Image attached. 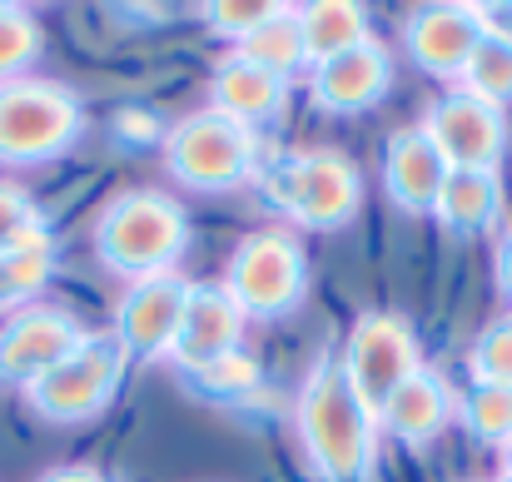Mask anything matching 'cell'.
<instances>
[{"mask_svg": "<svg viewBox=\"0 0 512 482\" xmlns=\"http://www.w3.org/2000/svg\"><path fill=\"white\" fill-rule=\"evenodd\" d=\"M244 309L229 299L224 284H189V299H184V314L174 328L170 358L184 373H204L209 363L239 353V338H244Z\"/></svg>", "mask_w": 512, "mask_h": 482, "instance_id": "13", "label": "cell"}, {"mask_svg": "<svg viewBox=\"0 0 512 482\" xmlns=\"http://www.w3.org/2000/svg\"><path fill=\"white\" fill-rule=\"evenodd\" d=\"M448 179V164L428 145L423 130H398L383 150V189L403 214H433V199Z\"/></svg>", "mask_w": 512, "mask_h": 482, "instance_id": "17", "label": "cell"}, {"mask_svg": "<svg viewBox=\"0 0 512 482\" xmlns=\"http://www.w3.org/2000/svg\"><path fill=\"white\" fill-rule=\"evenodd\" d=\"M393 90V55L378 40H363L334 60L314 65L309 95L324 115H363Z\"/></svg>", "mask_w": 512, "mask_h": 482, "instance_id": "14", "label": "cell"}, {"mask_svg": "<svg viewBox=\"0 0 512 482\" xmlns=\"http://www.w3.org/2000/svg\"><path fill=\"white\" fill-rule=\"evenodd\" d=\"M458 418V393L438 368H418L378 413V433H388L403 448H428L443 438V428Z\"/></svg>", "mask_w": 512, "mask_h": 482, "instance_id": "15", "label": "cell"}, {"mask_svg": "<svg viewBox=\"0 0 512 482\" xmlns=\"http://www.w3.org/2000/svg\"><path fill=\"white\" fill-rule=\"evenodd\" d=\"M35 482H110L95 463H65V468H50V473H40Z\"/></svg>", "mask_w": 512, "mask_h": 482, "instance_id": "30", "label": "cell"}, {"mask_svg": "<svg viewBox=\"0 0 512 482\" xmlns=\"http://www.w3.org/2000/svg\"><path fill=\"white\" fill-rule=\"evenodd\" d=\"M299 443L324 482H368L378 463V418L358 403L339 353H324L294 403Z\"/></svg>", "mask_w": 512, "mask_h": 482, "instance_id": "1", "label": "cell"}, {"mask_svg": "<svg viewBox=\"0 0 512 482\" xmlns=\"http://www.w3.org/2000/svg\"><path fill=\"white\" fill-rule=\"evenodd\" d=\"M458 423L488 443V448H508L512 443V388L503 383H473L458 398Z\"/></svg>", "mask_w": 512, "mask_h": 482, "instance_id": "22", "label": "cell"}, {"mask_svg": "<svg viewBox=\"0 0 512 482\" xmlns=\"http://www.w3.org/2000/svg\"><path fill=\"white\" fill-rule=\"evenodd\" d=\"M85 130L80 95L60 80L20 75L0 85V164L60 160Z\"/></svg>", "mask_w": 512, "mask_h": 482, "instance_id": "3", "label": "cell"}, {"mask_svg": "<svg viewBox=\"0 0 512 482\" xmlns=\"http://www.w3.org/2000/svg\"><path fill=\"white\" fill-rule=\"evenodd\" d=\"M493 284H498V294L512 304V224L498 234V254H493Z\"/></svg>", "mask_w": 512, "mask_h": 482, "instance_id": "29", "label": "cell"}, {"mask_svg": "<svg viewBox=\"0 0 512 482\" xmlns=\"http://www.w3.org/2000/svg\"><path fill=\"white\" fill-rule=\"evenodd\" d=\"M468 373H473V383H503V388H512V314L493 319L473 338Z\"/></svg>", "mask_w": 512, "mask_h": 482, "instance_id": "25", "label": "cell"}, {"mask_svg": "<svg viewBox=\"0 0 512 482\" xmlns=\"http://www.w3.org/2000/svg\"><path fill=\"white\" fill-rule=\"evenodd\" d=\"M259 164V135L249 125H234L214 110H194L165 135V169L174 184L189 189H234Z\"/></svg>", "mask_w": 512, "mask_h": 482, "instance_id": "6", "label": "cell"}, {"mask_svg": "<svg viewBox=\"0 0 512 482\" xmlns=\"http://www.w3.org/2000/svg\"><path fill=\"white\" fill-rule=\"evenodd\" d=\"M279 10H284L279 0H214V5H204V25L239 50V45H244L259 25H269Z\"/></svg>", "mask_w": 512, "mask_h": 482, "instance_id": "26", "label": "cell"}, {"mask_svg": "<svg viewBox=\"0 0 512 482\" xmlns=\"http://www.w3.org/2000/svg\"><path fill=\"white\" fill-rule=\"evenodd\" d=\"M184 299H189V279H184L179 269L135 279V284L120 294V309H115V338H120L125 358H140V363L170 358Z\"/></svg>", "mask_w": 512, "mask_h": 482, "instance_id": "11", "label": "cell"}, {"mask_svg": "<svg viewBox=\"0 0 512 482\" xmlns=\"http://www.w3.org/2000/svg\"><path fill=\"white\" fill-rule=\"evenodd\" d=\"M294 15H299V35H304L309 65H324V60H334L343 50L373 40L368 10L353 5V0H314V5H304V10H294Z\"/></svg>", "mask_w": 512, "mask_h": 482, "instance_id": "19", "label": "cell"}, {"mask_svg": "<svg viewBox=\"0 0 512 482\" xmlns=\"http://www.w3.org/2000/svg\"><path fill=\"white\" fill-rule=\"evenodd\" d=\"M254 383H259V368H254V358H244V353H229V358H219V363H209V368L199 373V388L214 393V398H239V393H249Z\"/></svg>", "mask_w": 512, "mask_h": 482, "instance_id": "28", "label": "cell"}, {"mask_svg": "<svg viewBox=\"0 0 512 482\" xmlns=\"http://www.w3.org/2000/svg\"><path fill=\"white\" fill-rule=\"evenodd\" d=\"M234 55L249 60V65H259V70H269V75H279V80H294V75L309 65L304 35H299V15L284 5V10H279L269 25H259Z\"/></svg>", "mask_w": 512, "mask_h": 482, "instance_id": "21", "label": "cell"}, {"mask_svg": "<svg viewBox=\"0 0 512 482\" xmlns=\"http://www.w3.org/2000/svg\"><path fill=\"white\" fill-rule=\"evenodd\" d=\"M284 105H289V80H279V75H269V70L249 65V60H239L234 50L219 60V70L209 80V110L214 115L254 130V125L284 115Z\"/></svg>", "mask_w": 512, "mask_h": 482, "instance_id": "16", "label": "cell"}, {"mask_svg": "<svg viewBox=\"0 0 512 482\" xmlns=\"http://www.w3.org/2000/svg\"><path fill=\"white\" fill-rule=\"evenodd\" d=\"M478 45H483V25L473 5H418L403 20V50L433 80L458 85Z\"/></svg>", "mask_w": 512, "mask_h": 482, "instance_id": "12", "label": "cell"}, {"mask_svg": "<svg viewBox=\"0 0 512 482\" xmlns=\"http://www.w3.org/2000/svg\"><path fill=\"white\" fill-rule=\"evenodd\" d=\"M40 229H45V219H40L35 199H30L20 184H5V179H0V254L15 249V244H25V239L40 234Z\"/></svg>", "mask_w": 512, "mask_h": 482, "instance_id": "27", "label": "cell"}, {"mask_svg": "<svg viewBox=\"0 0 512 482\" xmlns=\"http://www.w3.org/2000/svg\"><path fill=\"white\" fill-rule=\"evenodd\" d=\"M493 482H508V478H493Z\"/></svg>", "mask_w": 512, "mask_h": 482, "instance_id": "32", "label": "cell"}, {"mask_svg": "<svg viewBox=\"0 0 512 482\" xmlns=\"http://www.w3.org/2000/svg\"><path fill=\"white\" fill-rule=\"evenodd\" d=\"M50 274H55V239H50V229L30 234L15 249H5L0 254V309L15 314V309L35 304L40 289L50 284Z\"/></svg>", "mask_w": 512, "mask_h": 482, "instance_id": "20", "label": "cell"}, {"mask_svg": "<svg viewBox=\"0 0 512 482\" xmlns=\"http://www.w3.org/2000/svg\"><path fill=\"white\" fill-rule=\"evenodd\" d=\"M189 249V219L184 204L165 189H120L95 224V254L120 279H150L170 274L179 254Z\"/></svg>", "mask_w": 512, "mask_h": 482, "instance_id": "2", "label": "cell"}, {"mask_svg": "<svg viewBox=\"0 0 512 482\" xmlns=\"http://www.w3.org/2000/svg\"><path fill=\"white\" fill-rule=\"evenodd\" d=\"M453 90H468V95H478L493 110H508L512 105V45L508 40H488L483 35V45L473 50V60H468V70H463V80Z\"/></svg>", "mask_w": 512, "mask_h": 482, "instance_id": "23", "label": "cell"}, {"mask_svg": "<svg viewBox=\"0 0 512 482\" xmlns=\"http://www.w3.org/2000/svg\"><path fill=\"white\" fill-rule=\"evenodd\" d=\"M80 338H85V328L55 304H25V309L5 314V323H0V383L25 393L60 358H70Z\"/></svg>", "mask_w": 512, "mask_h": 482, "instance_id": "10", "label": "cell"}, {"mask_svg": "<svg viewBox=\"0 0 512 482\" xmlns=\"http://www.w3.org/2000/svg\"><path fill=\"white\" fill-rule=\"evenodd\" d=\"M428 145L438 150V160L448 169H483V174H498V164L508 160V110H493L483 105L478 95L468 90H448L428 105L423 125Z\"/></svg>", "mask_w": 512, "mask_h": 482, "instance_id": "9", "label": "cell"}, {"mask_svg": "<svg viewBox=\"0 0 512 482\" xmlns=\"http://www.w3.org/2000/svg\"><path fill=\"white\" fill-rule=\"evenodd\" d=\"M45 50V30L25 5H0V85L20 80Z\"/></svg>", "mask_w": 512, "mask_h": 482, "instance_id": "24", "label": "cell"}, {"mask_svg": "<svg viewBox=\"0 0 512 482\" xmlns=\"http://www.w3.org/2000/svg\"><path fill=\"white\" fill-rule=\"evenodd\" d=\"M498 478H508V482H512V443L503 448V473H498Z\"/></svg>", "mask_w": 512, "mask_h": 482, "instance_id": "31", "label": "cell"}, {"mask_svg": "<svg viewBox=\"0 0 512 482\" xmlns=\"http://www.w3.org/2000/svg\"><path fill=\"white\" fill-rule=\"evenodd\" d=\"M229 299L244 309V319L274 323L289 319L304 294H309V259L299 234L289 229H254L234 244L229 274H224Z\"/></svg>", "mask_w": 512, "mask_h": 482, "instance_id": "4", "label": "cell"}, {"mask_svg": "<svg viewBox=\"0 0 512 482\" xmlns=\"http://www.w3.org/2000/svg\"><path fill=\"white\" fill-rule=\"evenodd\" d=\"M339 363L348 373V383H353V393H358V403L378 418L383 403L423 368L418 333H413V323L403 314H393V309H363L353 319V328H348Z\"/></svg>", "mask_w": 512, "mask_h": 482, "instance_id": "7", "label": "cell"}, {"mask_svg": "<svg viewBox=\"0 0 512 482\" xmlns=\"http://www.w3.org/2000/svg\"><path fill=\"white\" fill-rule=\"evenodd\" d=\"M433 219L458 239L493 234L503 219V179L483 174V169H448V179L433 199Z\"/></svg>", "mask_w": 512, "mask_h": 482, "instance_id": "18", "label": "cell"}, {"mask_svg": "<svg viewBox=\"0 0 512 482\" xmlns=\"http://www.w3.org/2000/svg\"><path fill=\"white\" fill-rule=\"evenodd\" d=\"M125 368H130V358H125L115 333H85L70 358H60L40 383L25 388V403L45 423H60V428L90 423L115 403V393L125 383Z\"/></svg>", "mask_w": 512, "mask_h": 482, "instance_id": "5", "label": "cell"}, {"mask_svg": "<svg viewBox=\"0 0 512 482\" xmlns=\"http://www.w3.org/2000/svg\"><path fill=\"white\" fill-rule=\"evenodd\" d=\"M274 199L279 209L304 229H343L363 204V174L339 150H304L274 169Z\"/></svg>", "mask_w": 512, "mask_h": 482, "instance_id": "8", "label": "cell"}]
</instances>
